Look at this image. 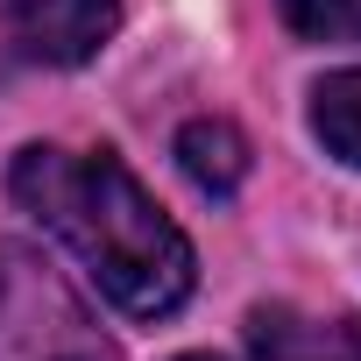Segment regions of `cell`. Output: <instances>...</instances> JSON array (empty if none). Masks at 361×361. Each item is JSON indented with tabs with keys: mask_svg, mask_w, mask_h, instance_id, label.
I'll list each match as a JSON object with an SVG mask.
<instances>
[{
	"mask_svg": "<svg viewBox=\"0 0 361 361\" xmlns=\"http://www.w3.org/2000/svg\"><path fill=\"white\" fill-rule=\"evenodd\" d=\"M0 361H114V340L50 269V255L0 248Z\"/></svg>",
	"mask_w": 361,
	"mask_h": 361,
	"instance_id": "obj_2",
	"label": "cell"
},
{
	"mask_svg": "<svg viewBox=\"0 0 361 361\" xmlns=\"http://www.w3.org/2000/svg\"><path fill=\"white\" fill-rule=\"evenodd\" d=\"M121 29V0H8V43L29 64H85L114 43Z\"/></svg>",
	"mask_w": 361,
	"mask_h": 361,
	"instance_id": "obj_3",
	"label": "cell"
},
{
	"mask_svg": "<svg viewBox=\"0 0 361 361\" xmlns=\"http://www.w3.org/2000/svg\"><path fill=\"white\" fill-rule=\"evenodd\" d=\"M312 135L326 142V156L361 170V71H333L312 92Z\"/></svg>",
	"mask_w": 361,
	"mask_h": 361,
	"instance_id": "obj_5",
	"label": "cell"
},
{
	"mask_svg": "<svg viewBox=\"0 0 361 361\" xmlns=\"http://www.w3.org/2000/svg\"><path fill=\"white\" fill-rule=\"evenodd\" d=\"M177 361H220V354H177Z\"/></svg>",
	"mask_w": 361,
	"mask_h": 361,
	"instance_id": "obj_8",
	"label": "cell"
},
{
	"mask_svg": "<svg viewBox=\"0 0 361 361\" xmlns=\"http://www.w3.org/2000/svg\"><path fill=\"white\" fill-rule=\"evenodd\" d=\"M15 199L85 262V276L128 319H170L192 298L199 262L177 220L135 185V170L114 149H22L8 170Z\"/></svg>",
	"mask_w": 361,
	"mask_h": 361,
	"instance_id": "obj_1",
	"label": "cell"
},
{
	"mask_svg": "<svg viewBox=\"0 0 361 361\" xmlns=\"http://www.w3.org/2000/svg\"><path fill=\"white\" fill-rule=\"evenodd\" d=\"M290 36L305 43H354L361 36V0H276Z\"/></svg>",
	"mask_w": 361,
	"mask_h": 361,
	"instance_id": "obj_6",
	"label": "cell"
},
{
	"mask_svg": "<svg viewBox=\"0 0 361 361\" xmlns=\"http://www.w3.org/2000/svg\"><path fill=\"white\" fill-rule=\"evenodd\" d=\"M305 361H361V319L305 326Z\"/></svg>",
	"mask_w": 361,
	"mask_h": 361,
	"instance_id": "obj_7",
	"label": "cell"
},
{
	"mask_svg": "<svg viewBox=\"0 0 361 361\" xmlns=\"http://www.w3.org/2000/svg\"><path fill=\"white\" fill-rule=\"evenodd\" d=\"M177 163L206 199H234L248 177V142L234 121H185L177 128Z\"/></svg>",
	"mask_w": 361,
	"mask_h": 361,
	"instance_id": "obj_4",
	"label": "cell"
}]
</instances>
